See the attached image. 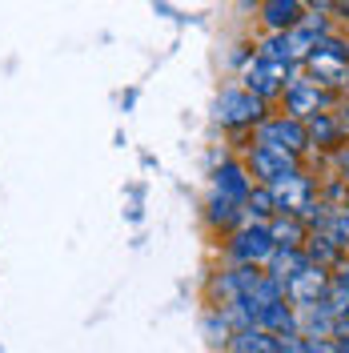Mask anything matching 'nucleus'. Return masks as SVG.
<instances>
[{"label": "nucleus", "mask_w": 349, "mask_h": 353, "mask_svg": "<svg viewBox=\"0 0 349 353\" xmlns=\"http://www.w3.org/2000/svg\"><path fill=\"white\" fill-rule=\"evenodd\" d=\"M306 77L313 85H321L326 92H346L349 88V41L329 32L326 41H317V48L306 57Z\"/></svg>", "instance_id": "1"}, {"label": "nucleus", "mask_w": 349, "mask_h": 353, "mask_svg": "<svg viewBox=\"0 0 349 353\" xmlns=\"http://www.w3.org/2000/svg\"><path fill=\"white\" fill-rule=\"evenodd\" d=\"M253 145L261 149H277V153H289V157H301L309 153V132H306V121L289 117V112H277V117H265L261 125L253 129Z\"/></svg>", "instance_id": "2"}, {"label": "nucleus", "mask_w": 349, "mask_h": 353, "mask_svg": "<svg viewBox=\"0 0 349 353\" xmlns=\"http://www.w3.org/2000/svg\"><path fill=\"white\" fill-rule=\"evenodd\" d=\"M273 253H277V241H273L269 225H257V221H245L225 241V257L233 265H257V269H265Z\"/></svg>", "instance_id": "3"}, {"label": "nucleus", "mask_w": 349, "mask_h": 353, "mask_svg": "<svg viewBox=\"0 0 349 353\" xmlns=\"http://www.w3.org/2000/svg\"><path fill=\"white\" fill-rule=\"evenodd\" d=\"M217 125L221 129H233V132H245V129H257L265 121V101L253 97L249 88H225L217 97Z\"/></svg>", "instance_id": "4"}, {"label": "nucleus", "mask_w": 349, "mask_h": 353, "mask_svg": "<svg viewBox=\"0 0 349 353\" xmlns=\"http://www.w3.org/2000/svg\"><path fill=\"white\" fill-rule=\"evenodd\" d=\"M293 81V68L289 65H277V61H265V57H253L245 72H241V88H249L253 97H261L265 105L273 97H285V88Z\"/></svg>", "instance_id": "5"}, {"label": "nucleus", "mask_w": 349, "mask_h": 353, "mask_svg": "<svg viewBox=\"0 0 349 353\" xmlns=\"http://www.w3.org/2000/svg\"><path fill=\"white\" fill-rule=\"evenodd\" d=\"M269 193L277 201V213H285V217H306L309 209H313V201H317V185H313V176L306 169H293L277 185H269Z\"/></svg>", "instance_id": "6"}, {"label": "nucleus", "mask_w": 349, "mask_h": 353, "mask_svg": "<svg viewBox=\"0 0 349 353\" xmlns=\"http://www.w3.org/2000/svg\"><path fill=\"white\" fill-rule=\"evenodd\" d=\"M337 101H341L337 92H326L321 85H313L309 77H293L289 88H285V112L297 117V121H309L317 112H333Z\"/></svg>", "instance_id": "7"}, {"label": "nucleus", "mask_w": 349, "mask_h": 353, "mask_svg": "<svg viewBox=\"0 0 349 353\" xmlns=\"http://www.w3.org/2000/svg\"><path fill=\"white\" fill-rule=\"evenodd\" d=\"M326 285H329V269H321V265H313L306 257V261L297 265L289 277L281 281L285 297H289V305L306 309V305H317L321 297H326Z\"/></svg>", "instance_id": "8"}, {"label": "nucleus", "mask_w": 349, "mask_h": 353, "mask_svg": "<svg viewBox=\"0 0 349 353\" xmlns=\"http://www.w3.org/2000/svg\"><path fill=\"white\" fill-rule=\"evenodd\" d=\"M245 169L257 185H277L281 176H289L293 169H301V161L289 153H277V149H261V145H249V157H245Z\"/></svg>", "instance_id": "9"}, {"label": "nucleus", "mask_w": 349, "mask_h": 353, "mask_svg": "<svg viewBox=\"0 0 349 353\" xmlns=\"http://www.w3.org/2000/svg\"><path fill=\"white\" fill-rule=\"evenodd\" d=\"M253 176H249V169H245V161H221L217 169H213V193H221V197L237 201V205H245L249 201V193H253Z\"/></svg>", "instance_id": "10"}, {"label": "nucleus", "mask_w": 349, "mask_h": 353, "mask_svg": "<svg viewBox=\"0 0 349 353\" xmlns=\"http://www.w3.org/2000/svg\"><path fill=\"white\" fill-rule=\"evenodd\" d=\"M321 305H326L329 317L337 321V337H346V333H349V269H346V265L329 273V285H326Z\"/></svg>", "instance_id": "11"}, {"label": "nucleus", "mask_w": 349, "mask_h": 353, "mask_svg": "<svg viewBox=\"0 0 349 353\" xmlns=\"http://www.w3.org/2000/svg\"><path fill=\"white\" fill-rule=\"evenodd\" d=\"M306 132H309V149H321V153H333L346 145V129L337 125L333 112H317L306 121Z\"/></svg>", "instance_id": "12"}, {"label": "nucleus", "mask_w": 349, "mask_h": 353, "mask_svg": "<svg viewBox=\"0 0 349 353\" xmlns=\"http://www.w3.org/2000/svg\"><path fill=\"white\" fill-rule=\"evenodd\" d=\"M205 221L213 229H221V233H233V229L245 225V205L221 197V193H209V201H205Z\"/></svg>", "instance_id": "13"}, {"label": "nucleus", "mask_w": 349, "mask_h": 353, "mask_svg": "<svg viewBox=\"0 0 349 353\" xmlns=\"http://www.w3.org/2000/svg\"><path fill=\"white\" fill-rule=\"evenodd\" d=\"M301 17H306L301 0H265L261 4V21L269 32H289L301 24Z\"/></svg>", "instance_id": "14"}, {"label": "nucleus", "mask_w": 349, "mask_h": 353, "mask_svg": "<svg viewBox=\"0 0 349 353\" xmlns=\"http://www.w3.org/2000/svg\"><path fill=\"white\" fill-rule=\"evenodd\" d=\"M269 233H273V241L277 249H306V237H309V225L301 217H273L269 221Z\"/></svg>", "instance_id": "15"}, {"label": "nucleus", "mask_w": 349, "mask_h": 353, "mask_svg": "<svg viewBox=\"0 0 349 353\" xmlns=\"http://www.w3.org/2000/svg\"><path fill=\"white\" fill-rule=\"evenodd\" d=\"M281 345V337H273V333L257 330V325H249V330H237L233 333V341H229V353H277Z\"/></svg>", "instance_id": "16"}, {"label": "nucleus", "mask_w": 349, "mask_h": 353, "mask_svg": "<svg viewBox=\"0 0 349 353\" xmlns=\"http://www.w3.org/2000/svg\"><path fill=\"white\" fill-rule=\"evenodd\" d=\"M273 217H281V213H277V201H273V193H269L265 185H253V193H249V201H245V221L269 225Z\"/></svg>", "instance_id": "17"}, {"label": "nucleus", "mask_w": 349, "mask_h": 353, "mask_svg": "<svg viewBox=\"0 0 349 353\" xmlns=\"http://www.w3.org/2000/svg\"><path fill=\"white\" fill-rule=\"evenodd\" d=\"M201 330H205V337H209L213 345H225V350H229V341H233V325H229V321H225V317H221L213 305L205 309V317H201Z\"/></svg>", "instance_id": "18"}, {"label": "nucleus", "mask_w": 349, "mask_h": 353, "mask_svg": "<svg viewBox=\"0 0 349 353\" xmlns=\"http://www.w3.org/2000/svg\"><path fill=\"white\" fill-rule=\"evenodd\" d=\"M306 353H337L333 337H306Z\"/></svg>", "instance_id": "19"}, {"label": "nucleus", "mask_w": 349, "mask_h": 353, "mask_svg": "<svg viewBox=\"0 0 349 353\" xmlns=\"http://www.w3.org/2000/svg\"><path fill=\"white\" fill-rule=\"evenodd\" d=\"M333 165H337V176L349 185V141L341 145V149H333Z\"/></svg>", "instance_id": "20"}, {"label": "nucleus", "mask_w": 349, "mask_h": 353, "mask_svg": "<svg viewBox=\"0 0 349 353\" xmlns=\"http://www.w3.org/2000/svg\"><path fill=\"white\" fill-rule=\"evenodd\" d=\"M277 353H306V337H301V333H297V337H281Z\"/></svg>", "instance_id": "21"}, {"label": "nucleus", "mask_w": 349, "mask_h": 353, "mask_svg": "<svg viewBox=\"0 0 349 353\" xmlns=\"http://www.w3.org/2000/svg\"><path fill=\"white\" fill-rule=\"evenodd\" d=\"M333 12H337L341 21H349V0H333Z\"/></svg>", "instance_id": "22"}, {"label": "nucleus", "mask_w": 349, "mask_h": 353, "mask_svg": "<svg viewBox=\"0 0 349 353\" xmlns=\"http://www.w3.org/2000/svg\"><path fill=\"white\" fill-rule=\"evenodd\" d=\"M333 341H337V353H349V333L346 337H333Z\"/></svg>", "instance_id": "23"}, {"label": "nucleus", "mask_w": 349, "mask_h": 353, "mask_svg": "<svg viewBox=\"0 0 349 353\" xmlns=\"http://www.w3.org/2000/svg\"><path fill=\"white\" fill-rule=\"evenodd\" d=\"M341 209H346V213H349V193H346V205H341Z\"/></svg>", "instance_id": "24"}, {"label": "nucleus", "mask_w": 349, "mask_h": 353, "mask_svg": "<svg viewBox=\"0 0 349 353\" xmlns=\"http://www.w3.org/2000/svg\"><path fill=\"white\" fill-rule=\"evenodd\" d=\"M245 4H249V0H245ZM261 4H265V0H261Z\"/></svg>", "instance_id": "25"}]
</instances>
